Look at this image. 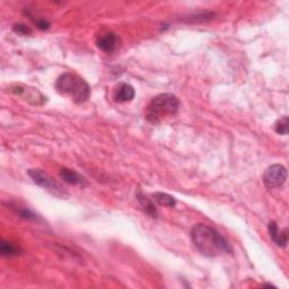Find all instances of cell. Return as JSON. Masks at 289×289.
Returning <instances> with one entry per match:
<instances>
[{"label": "cell", "mask_w": 289, "mask_h": 289, "mask_svg": "<svg viewBox=\"0 0 289 289\" xmlns=\"http://www.w3.org/2000/svg\"><path fill=\"white\" fill-rule=\"evenodd\" d=\"M180 102L173 94H160L150 100L146 110V119L150 124H158L162 121L178 113Z\"/></svg>", "instance_id": "obj_2"}, {"label": "cell", "mask_w": 289, "mask_h": 289, "mask_svg": "<svg viewBox=\"0 0 289 289\" xmlns=\"http://www.w3.org/2000/svg\"><path fill=\"white\" fill-rule=\"evenodd\" d=\"M56 87L60 94L68 96L75 103H84L90 95L88 84L74 72H66L59 76Z\"/></svg>", "instance_id": "obj_3"}, {"label": "cell", "mask_w": 289, "mask_h": 289, "mask_svg": "<svg viewBox=\"0 0 289 289\" xmlns=\"http://www.w3.org/2000/svg\"><path fill=\"white\" fill-rule=\"evenodd\" d=\"M288 118L287 116H284L282 119H280L279 121H277V124H276V132L279 134H284L286 136L288 134Z\"/></svg>", "instance_id": "obj_13"}, {"label": "cell", "mask_w": 289, "mask_h": 289, "mask_svg": "<svg viewBox=\"0 0 289 289\" xmlns=\"http://www.w3.org/2000/svg\"><path fill=\"white\" fill-rule=\"evenodd\" d=\"M60 176L64 180L66 183L72 186H85L86 180L80 174H78L76 170H69V168H62L60 170Z\"/></svg>", "instance_id": "obj_9"}, {"label": "cell", "mask_w": 289, "mask_h": 289, "mask_svg": "<svg viewBox=\"0 0 289 289\" xmlns=\"http://www.w3.org/2000/svg\"><path fill=\"white\" fill-rule=\"evenodd\" d=\"M154 199L160 206H165V207H174L175 204H176V201H175L172 196L163 194V192H156V194H154Z\"/></svg>", "instance_id": "obj_12"}, {"label": "cell", "mask_w": 289, "mask_h": 289, "mask_svg": "<svg viewBox=\"0 0 289 289\" xmlns=\"http://www.w3.org/2000/svg\"><path fill=\"white\" fill-rule=\"evenodd\" d=\"M269 233L271 238L274 240V242L278 245V246H282L284 248L287 245L288 242V233L287 230H279L278 225L276 224L274 222H269Z\"/></svg>", "instance_id": "obj_8"}, {"label": "cell", "mask_w": 289, "mask_h": 289, "mask_svg": "<svg viewBox=\"0 0 289 289\" xmlns=\"http://www.w3.org/2000/svg\"><path fill=\"white\" fill-rule=\"evenodd\" d=\"M191 238L196 248L207 256H218L225 253H232L228 242L216 230L208 225H196L191 230Z\"/></svg>", "instance_id": "obj_1"}, {"label": "cell", "mask_w": 289, "mask_h": 289, "mask_svg": "<svg viewBox=\"0 0 289 289\" xmlns=\"http://www.w3.org/2000/svg\"><path fill=\"white\" fill-rule=\"evenodd\" d=\"M38 25V28H41V30H46V28H49V26H50V23L48 20H38L35 22Z\"/></svg>", "instance_id": "obj_16"}, {"label": "cell", "mask_w": 289, "mask_h": 289, "mask_svg": "<svg viewBox=\"0 0 289 289\" xmlns=\"http://www.w3.org/2000/svg\"><path fill=\"white\" fill-rule=\"evenodd\" d=\"M14 30H15L16 33L23 34V35L30 34V30L28 28V26H25V25H23V24L15 25V26H14Z\"/></svg>", "instance_id": "obj_15"}, {"label": "cell", "mask_w": 289, "mask_h": 289, "mask_svg": "<svg viewBox=\"0 0 289 289\" xmlns=\"http://www.w3.org/2000/svg\"><path fill=\"white\" fill-rule=\"evenodd\" d=\"M137 198H138L139 204H142V207L144 208V212H146L148 214H150L152 217H156L157 216L156 207L154 206V204L152 202V200L148 198L146 194H140V192H139V194H137Z\"/></svg>", "instance_id": "obj_10"}, {"label": "cell", "mask_w": 289, "mask_h": 289, "mask_svg": "<svg viewBox=\"0 0 289 289\" xmlns=\"http://www.w3.org/2000/svg\"><path fill=\"white\" fill-rule=\"evenodd\" d=\"M28 175L38 186H40L43 189L51 192L52 194H54L56 196H66L64 191L59 183L52 178L49 174L43 172V170H30Z\"/></svg>", "instance_id": "obj_4"}, {"label": "cell", "mask_w": 289, "mask_h": 289, "mask_svg": "<svg viewBox=\"0 0 289 289\" xmlns=\"http://www.w3.org/2000/svg\"><path fill=\"white\" fill-rule=\"evenodd\" d=\"M134 88L130 84H126V82H121V84L118 85L114 92V98L116 102L120 103L129 102V100H134Z\"/></svg>", "instance_id": "obj_7"}, {"label": "cell", "mask_w": 289, "mask_h": 289, "mask_svg": "<svg viewBox=\"0 0 289 289\" xmlns=\"http://www.w3.org/2000/svg\"><path fill=\"white\" fill-rule=\"evenodd\" d=\"M20 214L22 218H24V220H38L36 216H35V214H34L32 212H30V210H28V209L20 210Z\"/></svg>", "instance_id": "obj_14"}, {"label": "cell", "mask_w": 289, "mask_h": 289, "mask_svg": "<svg viewBox=\"0 0 289 289\" xmlns=\"http://www.w3.org/2000/svg\"><path fill=\"white\" fill-rule=\"evenodd\" d=\"M287 180V170L284 166L280 164L271 165L266 170L264 174V186L268 189L280 188Z\"/></svg>", "instance_id": "obj_5"}, {"label": "cell", "mask_w": 289, "mask_h": 289, "mask_svg": "<svg viewBox=\"0 0 289 289\" xmlns=\"http://www.w3.org/2000/svg\"><path fill=\"white\" fill-rule=\"evenodd\" d=\"M98 49L102 50L106 54H112L114 52L118 46H119V38L114 33H106L104 35H100L98 40Z\"/></svg>", "instance_id": "obj_6"}, {"label": "cell", "mask_w": 289, "mask_h": 289, "mask_svg": "<svg viewBox=\"0 0 289 289\" xmlns=\"http://www.w3.org/2000/svg\"><path fill=\"white\" fill-rule=\"evenodd\" d=\"M22 250L17 245L6 242V240H2V245H0V253L4 256H20Z\"/></svg>", "instance_id": "obj_11"}]
</instances>
